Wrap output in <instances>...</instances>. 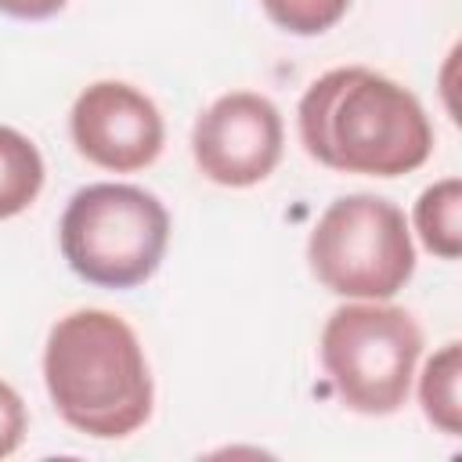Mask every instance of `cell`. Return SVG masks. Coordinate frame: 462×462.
I'll use <instances>...</instances> for the list:
<instances>
[{"mask_svg": "<svg viewBox=\"0 0 462 462\" xmlns=\"http://www.w3.org/2000/svg\"><path fill=\"white\" fill-rule=\"evenodd\" d=\"M296 126L303 152L339 173L401 177L433 152V123L422 101L365 65L318 76L300 97Z\"/></svg>", "mask_w": 462, "mask_h": 462, "instance_id": "obj_1", "label": "cell"}, {"mask_svg": "<svg viewBox=\"0 0 462 462\" xmlns=\"http://www.w3.org/2000/svg\"><path fill=\"white\" fill-rule=\"evenodd\" d=\"M43 383L58 415L94 440L137 433L155 401L137 332L112 310L83 307L58 318L43 343Z\"/></svg>", "mask_w": 462, "mask_h": 462, "instance_id": "obj_2", "label": "cell"}, {"mask_svg": "<svg viewBox=\"0 0 462 462\" xmlns=\"http://www.w3.org/2000/svg\"><path fill=\"white\" fill-rule=\"evenodd\" d=\"M58 242L72 274L87 285L137 289L166 256L170 213L137 184H87L69 199Z\"/></svg>", "mask_w": 462, "mask_h": 462, "instance_id": "obj_3", "label": "cell"}, {"mask_svg": "<svg viewBox=\"0 0 462 462\" xmlns=\"http://www.w3.org/2000/svg\"><path fill=\"white\" fill-rule=\"evenodd\" d=\"M318 350L332 390L350 411L393 415L408 401L422 328L404 307L357 300L328 314Z\"/></svg>", "mask_w": 462, "mask_h": 462, "instance_id": "obj_4", "label": "cell"}, {"mask_svg": "<svg viewBox=\"0 0 462 462\" xmlns=\"http://www.w3.org/2000/svg\"><path fill=\"white\" fill-rule=\"evenodd\" d=\"M310 274L346 300H390L415 274V245L404 209L383 195L328 202L307 238Z\"/></svg>", "mask_w": 462, "mask_h": 462, "instance_id": "obj_5", "label": "cell"}, {"mask_svg": "<svg viewBox=\"0 0 462 462\" xmlns=\"http://www.w3.org/2000/svg\"><path fill=\"white\" fill-rule=\"evenodd\" d=\"M285 148L282 112L256 90L220 94L191 130V155L202 177L224 188H253L274 173Z\"/></svg>", "mask_w": 462, "mask_h": 462, "instance_id": "obj_6", "label": "cell"}, {"mask_svg": "<svg viewBox=\"0 0 462 462\" xmlns=\"http://www.w3.org/2000/svg\"><path fill=\"white\" fill-rule=\"evenodd\" d=\"M69 134L87 162L112 173H137L152 166L166 144L162 112L144 90L123 79H97L83 87L69 112Z\"/></svg>", "mask_w": 462, "mask_h": 462, "instance_id": "obj_7", "label": "cell"}, {"mask_svg": "<svg viewBox=\"0 0 462 462\" xmlns=\"http://www.w3.org/2000/svg\"><path fill=\"white\" fill-rule=\"evenodd\" d=\"M411 220H415V231H419L422 245L433 256L455 260L462 253V180L444 177V180L430 184L415 199Z\"/></svg>", "mask_w": 462, "mask_h": 462, "instance_id": "obj_8", "label": "cell"}, {"mask_svg": "<svg viewBox=\"0 0 462 462\" xmlns=\"http://www.w3.org/2000/svg\"><path fill=\"white\" fill-rule=\"evenodd\" d=\"M43 188V155L14 126H0V220L25 213Z\"/></svg>", "mask_w": 462, "mask_h": 462, "instance_id": "obj_9", "label": "cell"}, {"mask_svg": "<svg viewBox=\"0 0 462 462\" xmlns=\"http://www.w3.org/2000/svg\"><path fill=\"white\" fill-rule=\"evenodd\" d=\"M458 379H462V346L451 339L444 343L419 375V404L422 415L448 437L462 430V404H458Z\"/></svg>", "mask_w": 462, "mask_h": 462, "instance_id": "obj_10", "label": "cell"}, {"mask_svg": "<svg viewBox=\"0 0 462 462\" xmlns=\"http://www.w3.org/2000/svg\"><path fill=\"white\" fill-rule=\"evenodd\" d=\"M267 18L292 36L328 32L350 7V0H260Z\"/></svg>", "mask_w": 462, "mask_h": 462, "instance_id": "obj_11", "label": "cell"}, {"mask_svg": "<svg viewBox=\"0 0 462 462\" xmlns=\"http://www.w3.org/2000/svg\"><path fill=\"white\" fill-rule=\"evenodd\" d=\"M29 415H25V401L18 397V390L11 383L0 379V458L14 455L22 437H25Z\"/></svg>", "mask_w": 462, "mask_h": 462, "instance_id": "obj_12", "label": "cell"}, {"mask_svg": "<svg viewBox=\"0 0 462 462\" xmlns=\"http://www.w3.org/2000/svg\"><path fill=\"white\" fill-rule=\"evenodd\" d=\"M69 0H0V14L18 18V22H43L54 18Z\"/></svg>", "mask_w": 462, "mask_h": 462, "instance_id": "obj_13", "label": "cell"}]
</instances>
